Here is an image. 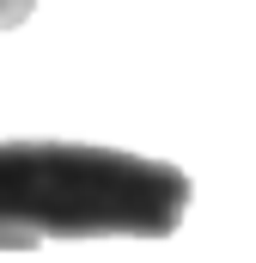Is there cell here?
Masks as SVG:
<instances>
[{"instance_id": "obj_2", "label": "cell", "mask_w": 256, "mask_h": 263, "mask_svg": "<svg viewBox=\"0 0 256 263\" xmlns=\"http://www.w3.org/2000/svg\"><path fill=\"white\" fill-rule=\"evenodd\" d=\"M31 18V0H0V31H18Z\"/></svg>"}, {"instance_id": "obj_1", "label": "cell", "mask_w": 256, "mask_h": 263, "mask_svg": "<svg viewBox=\"0 0 256 263\" xmlns=\"http://www.w3.org/2000/svg\"><path fill=\"white\" fill-rule=\"evenodd\" d=\"M189 178L165 159L86 141H0V251L43 239H165Z\"/></svg>"}]
</instances>
